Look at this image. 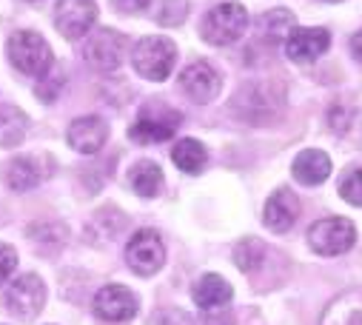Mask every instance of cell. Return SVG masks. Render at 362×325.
<instances>
[{"instance_id": "obj_1", "label": "cell", "mask_w": 362, "mask_h": 325, "mask_svg": "<svg viewBox=\"0 0 362 325\" xmlns=\"http://www.w3.org/2000/svg\"><path fill=\"white\" fill-rule=\"evenodd\" d=\"M174 63H177V46L168 37H160V35L137 40V46L132 52L134 71L140 77L151 80V83H163V80L174 71Z\"/></svg>"}, {"instance_id": "obj_2", "label": "cell", "mask_w": 362, "mask_h": 325, "mask_svg": "<svg viewBox=\"0 0 362 325\" xmlns=\"http://www.w3.org/2000/svg\"><path fill=\"white\" fill-rule=\"evenodd\" d=\"M9 60L18 71L29 74V77H43L52 66H54V54H52V46L46 43L43 35L37 32H29V29H21L9 37Z\"/></svg>"}, {"instance_id": "obj_3", "label": "cell", "mask_w": 362, "mask_h": 325, "mask_svg": "<svg viewBox=\"0 0 362 325\" xmlns=\"http://www.w3.org/2000/svg\"><path fill=\"white\" fill-rule=\"evenodd\" d=\"M234 114L243 120V123H254V126H262V123H271L280 109H283V95L271 86V83H251V86H243L231 103Z\"/></svg>"}, {"instance_id": "obj_4", "label": "cell", "mask_w": 362, "mask_h": 325, "mask_svg": "<svg viewBox=\"0 0 362 325\" xmlns=\"http://www.w3.org/2000/svg\"><path fill=\"white\" fill-rule=\"evenodd\" d=\"M356 242V225L348 217H325L308 228V246L314 254L322 257H339L354 249Z\"/></svg>"}, {"instance_id": "obj_5", "label": "cell", "mask_w": 362, "mask_h": 325, "mask_svg": "<svg viewBox=\"0 0 362 325\" xmlns=\"http://www.w3.org/2000/svg\"><path fill=\"white\" fill-rule=\"evenodd\" d=\"M248 29V12L243 4H220L203 18V37L211 46H228Z\"/></svg>"}, {"instance_id": "obj_6", "label": "cell", "mask_w": 362, "mask_h": 325, "mask_svg": "<svg viewBox=\"0 0 362 325\" xmlns=\"http://www.w3.org/2000/svg\"><path fill=\"white\" fill-rule=\"evenodd\" d=\"M180 123H183V114H180L177 109H168V106H146L137 120L132 123L129 129V137L140 146H148V143H163V140H171L180 129Z\"/></svg>"}, {"instance_id": "obj_7", "label": "cell", "mask_w": 362, "mask_h": 325, "mask_svg": "<svg viewBox=\"0 0 362 325\" xmlns=\"http://www.w3.org/2000/svg\"><path fill=\"white\" fill-rule=\"evenodd\" d=\"M126 263L134 274L140 277H151L163 268L165 263V246L154 228H140L132 234L129 246H126Z\"/></svg>"}, {"instance_id": "obj_8", "label": "cell", "mask_w": 362, "mask_h": 325, "mask_svg": "<svg viewBox=\"0 0 362 325\" xmlns=\"http://www.w3.org/2000/svg\"><path fill=\"white\" fill-rule=\"evenodd\" d=\"M123 57H126V37L115 29L92 32V37H88L83 46V60L103 74L117 71L123 66Z\"/></svg>"}, {"instance_id": "obj_9", "label": "cell", "mask_w": 362, "mask_h": 325, "mask_svg": "<svg viewBox=\"0 0 362 325\" xmlns=\"http://www.w3.org/2000/svg\"><path fill=\"white\" fill-rule=\"evenodd\" d=\"M98 20L95 0H57L54 6V26L66 40H80L92 32Z\"/></svg>"}, {"instance_id": "obj_10", "label": "cell", "mask_w": 362, "mask_h": 325, "mask_svg": "<svg viewBox=\"0 0 362 325\" xmlns=\"http://www.w3.org/2000/svg\"><path fill=\"white\" fill-rule=\"evenodd\" d=\"M180 89L186 92V98L192 103L206 106L220 95L223 77L209 60H194L189 69H183V74H180Z\"/></svg>"}, {"instance_id": "obj_11", "label": "cell", "mask_w": 362, "mask_h": 325, "mask_svg": "<svg viewBox=\"0 0 362 325\" xmlns=\"http://www.w3.org/2000/svg\"><path fill=\"white\" fill-rule=\"evenodd\" d=\"M6 305L15 317L32 319L40 314V308L46 305V285L37 274H23L12 283V288L6 291Z\"/></svg>"}, {"instance_id": "obj_12", "label": "cell", "mask_w": 362, "mask_h": 325, "mask_svg": "<svg viewBox=\"0 0 362 325\" xmlns=\"http://www.w3.org/2000/svg\"><path fill=\"white\" fill-rule=\"evenodd\" d=\"M95 314L106 322H129L137 317V297L126 285H103L95 294Z\"/></svg>"}, {"instance_id": "obj_13", "label": "cell", "mask_w": 362, "mask_h": 325, "mask_svg": "<svg viewBox=\"0 0 362 325\" xmlns=\"http://www.w3.org/2000/svg\"><path fill=\"white\" fill-rule=\"evenodd\" d=\"M52 175H54V160L52 157L26 154V157L12 160V166H9V186L15 191H32V189H37Z\"/></svg>"}, {"instance_id": "obj_14", "label": "cell", "mask_w": 362, "mask_h": 325, "mask_svg": "<svg viewBox=\"0 0 362 325\" xmlns=\"http://www.w3.org/2000/svg\"><path fill=\"white\" fill-rule=\"evenodd\" d=\"M66 137H69V146L74 151H80V154H98L106 146V140H109V126H106L103 117L83 114V117L69 123Z\"/></svg>"}, {"instance_id": "obj_15", "label": "cell", "mask_w": 362, "mask_h": 325, "mask_svg": "<svg viewBox=\"0 0 362 325\" xmlns=\"http://www.w3.org/2000/svg\"><path fill=\"white\" fill-rule=\"evenodd\" d=\"M331 46V32L328 29H308L297 26L288 40H286V54L291 63H314L320 54H325Z\"/></svg>"}, {"instance_id": "obj_16", "label": "cell", "mask_w": 362, "mask_h": 325, "mask_svg": "<svg viewBox=\"0 0 362 325\" xmlns=\"http://www.w3.org/2000/svg\"><path fill=\"white\" fill-rule=\"evenodd\" d=\"M300 217V200L291 189H277L274 194L268 197L265 203V211H262V220L268 228L274 231H291L294 223Z\"/></svg>"}, {"instance_id": "obj_17", "label": "cell", "mask_w": 362, "mask_h": 325, "mask_svg": "<svg viewBox=\"0 0 362 325\" xmlns=\"http://www.w3.org/2000/svg\"><path fill=\"white\" fill-rule=\"evenodd\" d=\"M291 175L297 177V183L303 186H320L328 180L331 175V157L320 148H305L294 157L291 162Z\"/></svg>"}, {"instance_id": "obj_18", "label": "cell", "mask_w": 362, "mask_h": 325, "mask_svg": "<svg viewBox=\"0 0 362 325\" xmlns=\"http://www.w3.org/2000/svg\"><path fill=\"white\" fill-rule=\"evenodd\" d=\"M192 297H194V302H197L203 311H214V308H228L234 291H231V285H228L220 274H203V277L194 283Z\"/></svg>"}, {"instance_id": "obj_19", "label": "cell", "mask_w": 362, "mask_h": 325, "mask_svg": "<svg viewBox=\"0 0 362 325\" xmlns=\"http://www.w3.org/2000/svg\"><path fill=\"white\" fill-rule=\"evenodd\" d=\"M320 325H362V294L348 291V294L331 300Z\"/></svg>"}, {"instance_id": "obj_20", "label": "cell", "mask_w": 362, "mask_h": 325, "mask_svg": "<svg viewBox=\"0 0 362 325\" xmlns=\"http://www.w3.org/2000/svg\"><path fill=\"white\" fill-rule=\"evenodd\" d=\"M171 160H174V166L180 172H186V175H200L206 169V146L194 137H183V140H177V146L171 148Z\"/></svg>"}, {"instance_id": "obj_21", "label": "cell", "mask_w": 362, "mask_h": 325, "mask_svg": "<svg viewBox=\"0 0 362 325\" xmlns=\"http://www.w3.org/2000/svg\"><path fill=\"white\" fill-rule=\"evenodd\" d=\"M129 186L140 197H157L163 189V172L154 160H137L129 169Z\"/></svg>"}, {"instance_id": "obj_22", "label": "cell", "mask_w": 362, "mask_h": 325, "mask_svg": "<svg viewBox=\"0 0 362 325\" xmlns=\"http://www.w3.org/2000/svg\"><path fill=\"white\" fill-rule=\"evenodd\" d=\"M26 129H29V117L18 106H0V146L4 148L21 146Z\"/></svg>"}, {"instance_id": "obj_23", "label": "cell", "mask_w": 362, "mask_h": 325, "mask_svg": "<svg viewBox=\"0 0 362 325\" xmlns=\"http://www.w3.org/2000/svg\"><path fill=\"white\" fill-rule=\"evenodd\" d=\"M259 32L271 40V43H286L288 40V35L297 29V18H294V12H288V9H271V12H265L262 18H259Z\"/></svg>"}, {"instance_id": "obj_24", "label": "cell", "mask_w": 362, "mask_h": 325, "mask_svg": "<svg viewBox=\"0 0 362 325\" xmlns=\"http://www.w3.org/2000/svg\"><path fill=\"white\" fill-rule=\"evenodd\" d=\"M265 254H268V249H265V242H262L259 237H243L237 246H234V263H237V268L245 271V274L259 271Z\"/></svg>"}, {"instance_id": "obj_25", "label": "cell", "mask_w": 362, "mask_h": 325, "mask_svg": "<svg viewBox=\"0 0 362 325\" xmlns=\"http://www.w3.org/2000/svg\"><path fill=\"white\" fill-rule=\"evenodd\" d=\"M339 194L345 203L362 206V166H354L339 177Z\"/></svg>"}, {"instance_id": "obj_26", "label": "cell", "mask_w": 362, "mask_h": 325, "mask_svg": "<svg viewBox=\"0 0 362 325\" xmlns=\"http://www.w3.org/2000/svg\"><path fill=\"white\" fill-rule=\"evenodd\" d=\"M63 86H66V74H63L60 69H49V71L43 74V80L37 83V98H40L43 103H52V100H57V95L63 92Z\"/></svg>"}, {"instance_id": "obj_27", "label": "cell", "mask_w": 362, "mask_h": 325, "mask_svg": "<svg viewBox=\"0 0 362 325\" xmlns=\"http://www.w3.org/2000/svg\"><path fill=\"white\" fill-rule=\"evenodd\" d=\"M189 15V4L186 0H163V6L157 12V23L163 26H177V23H183Z\"/></svg>"}, {"instance_id": "obj_28", "label": "cell", "mask_w": 362, "mask_h": 325, "mask_svg": "<svg viewBox=\"0 0 362 325\" xmlns=\"http://www.w3.org/2000/svg\"><path fill=\"white\" fill-rule=\"evenodd\" d=\"M148 325H194V319H192V314L180 311V308H163V311L151 314Z\"/></svg>"}, {"instance_id": "obj_29", "label": "cell", "mask_w": 362, "mask_h": 325, "mask_svg": "<svg viewBox=\"0 0 362 325\" xmlns=\"http://www.w3.org/2000/svg\"><path fill=\"white\" fill-rule=\"evenodd\" d=\"M15 268H18V254H15V249L9 246V242H0V285H4V283L12 277Z\"/></svg>"}, {"instance_id": "obj_30", "label": "cell", "mask_w": 362, "mask_h": 325, "mask_svg": "<svg viewBox=\"0 0 362 325\" xmlns=\"http://www.w3.org/2000/svg\"><path fill=\"white\" fill-rule=\"evenodd\" d=\"M112 4L123 15H140V12L148 9V0H112Z\"/></svg>"}, {"instance_id": "obj_31", "label": "cell", "mask_w": 362, "mask_h": 325, "mask_svg": "<svg viewBox=\"0 0 362 325\" xmlns=\"http://www.w3.org/2000/svg\"><path fill=\"white\" fill-rule=\"evenodd\" d=\"M206 325H234V314L228 308L206 311Z\"/></svg>"}, {"instance_id": "obj_32", "label": "cell", "mask_w": 362, "mask_h": 325, "mask_svg": "<svg viewBox=\"0 0 362 325\" xmlns=\"http://www.w3.org/2000/svg\"><path fill=\"white\" fill-rule=\"evenodd\" d=\"M351 52H354V57L362 63V32H356V35L351 37Z\"/></svg>"}, {"instance_id": "obj_33", "label": "cell", "mask_w": 362, "mask_h": 325, "mask_svg": "<svg viewBox=\"0 0 362 325\" xmlns=\"http://www.w3.org/2000/svg\"><path fill=\"white\" fill-rule=\"evenodd\" d=\"M322 4H339V0H322Z\"/></svg>"}]
</instances>
